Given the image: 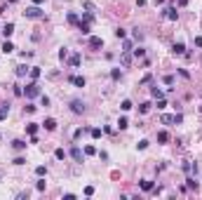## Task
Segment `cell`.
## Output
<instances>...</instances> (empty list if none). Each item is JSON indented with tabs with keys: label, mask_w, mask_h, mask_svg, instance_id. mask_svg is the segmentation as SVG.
Masks as SVG:
<instances>
[{
	"label": "cell",
	"mask_w": 202,
	"mask_h": 200,
	"mask_svg": "<svg viewBox=\"0 0 202 200\" xmlns=\"http://www.w3.org/2000/svg\"><path fill=\"white\" fill-rule=\"evenodd\" d=\"M24 17H26V19H43V17H45V12L40 10L38 5H33V7H26Z\"/></svg>",
	"instance_id": "1"
},
{
	"label": "cell",
	"mask_w": 202,
	"mask_h": 200,
	"mask_svg": "<svg viewBox=\"0 0 202 200\" xmlns=\"http://www.w3.org/2000/svg\"><path fill=\"white\" fill-rule=\"evenodd\" d=\"M24 92H26V97H28V99H33V97H38V94H40V85H38L35 80H33V83H28V85H26V90H24Z\"/></svg>",
	"instance_id": "2"
},
{
	"label": "cell",
	"mask_w": 202,
	"mask_h": 200,
	"mask_svg": "<svg viewBox=\"0 0 202 200\" xmlns=\"http://www.w3.org/2000/svg\"><path fill=\"white\" fill-rule=\"evenodd\" d=\"M71 158H73L75 163H82V158H85V153L80 151V146H73V148H71Z\"/></svg>",
	"instance_id": "3"
},
{
	"label": "cell",
	"mask_w": 202,
	"mask_h": 200,
	"mask_svg": "<svg viewBox=\"0 0 202 200\" xmlns=\"http://www.w3.org/2000/svg\"><path fill=\"white\" fill-rule=\"evenodd\" d=\"M71 111H73V113H85V104L80 99H73L71 101Z\"/></svg>",
	"instance_id": "4"
},
{
	"label": "cell",
	"mask_w": 202,
	"mask_h": 200,
	"mask_svg": "<svg viewBox=\"0 0 202 200\" xmlns=\"http://www.w3.org/2000/svg\"><path fill=\"white\" fill-rule=\"evenodd\" d=\"M90 47L92 50H101V47H103V40H101V38H90Z\"/></svg>",
	"instance_id": "5"
},
{
	"label": "cell",
	"mask_w": 202,
	"mask_h": 200,
	"mask_svg": "<svg viewBox=\"0 0 202 200\" xmlns=\"http://www.w3.org/2000/svg\"><path fill=\"white\" fill-rule=\"evenodd\" d=\"M165 17H167L169 21H176V19H179V12H176L174 7H167V10H165Z\"/></svg>",
	"instance_id": "6"
},
{
	"label": "cell",
	"mask_w": 202,
	"mask_h": 200,
	"mask_svg": "<svg viewBox=\"0 0 202 200\" xmlns=\"http://www.w3.org/2000/svg\"><path fill=\"white\" fill-rule=\"evenodd\" d=\"M12 33H14V24H12V21H7L5 26H2V36H5V38H10Z\"/></svg>",
	"instance_id": "7"
},
{
	"label": "cell",
	"mask_w": 202,
	"mask_h": 200,
	"mask_svg": "<svg viewBox=\"0 0 202 200\" xmlns=\"http://www.w3.org/2000/svg\"><path fill=\"white\" fill-rule=\"evenodd\" d=\"M120 61H122V66H129V64H132V54H129V50H122V57H120Z\"/></svg>",
	"instance_id": "8"
},
{
	"label": "cell",
	"mask_w": 202,
	"mask_h": 200,
	"mask_svg": "<svg viewBox=\"0 0 202 200\" xmlns=\"http://www.w3.org/2000/svg\"><path fill=\"white\" fill-rule=\"evenodd\" d=\"M10 116V104H0V120H5Z\"/></svg>",
	"instance_id": "9"
},
{
	"label": "cell",
	"mask_w": 202,
	"mask_h": 200,
	"mask_svg": "<svg viewBox=\"0 0 202 200\" xmlns=\"http://www.w3.org/2000/svg\"><path fill=\"white\" fill-rule=\"evenodd\" d=\"M26 73H31V69H28L26 64H21V66H16V75H19V78H24Z\"/></svg>",
	"instance_id": "10"
},
{
	"label": "cell",
	"mask_w": 202,
	"mask_h": 200,
	"mask_svg": "<svg viewBox=\"0 0 202 200\" xmlns=\"http://www.w3.org/2000/svg\"><path fill=\"white\" fill-rule=\"evenodd\" d=\"M71 83L78 85V87H85V78L82 75H71Z\"/></svg>",
	"instance_id": "11"
},
{
	"label": "cell",
	"mask_w": 202,
	"mask_h": 200,
	"mask_svg": "<svg viewBox=\"0 0 202 200\" xmlns=\"http://www.w3.org/2000/svg\"><path fill=\"white\" fill-rule=\"evenodd\" d=\"M12 148H16V151H24V148H26V141H24V139H14V141H12Z\"/></svg>",
	"instance_id": "12"
},
{
	"label": "cell",
	"mask_w": 202,
	"mask_h": 200,
	"mask_svg": "<svg viewBox=\"0 0 202 200\" xmlns=\"http://www.w3.org/2000/svg\"><path fill=\"white\" fill-rule=\"evenodd\" d=\"M172 50H174V54H183V52H186V45H183V42H174V47H172Z\"/></svg>",
	"instance_id": "13"
},
{
	"label": "cell",
	"mask_w": 202,
	"mask_h": 200,
	"mask_svg": "<svg viewBox=\"0 0 202 200\" xmlns=\"http://www.w3.org/2000/svg\"><path fill=\"white\" fill-rule=\"evenodd\" d=\"M78 28H80V33H82V36H87V33H90V24H87V21H80Z\"/></svg>",
	"instance_id": "14"
},
{
	"label": "cell",
	"mask_w": 202,
	"mask_h": 200,
	"mask_svg": "<svg viewBox=\"0 0 202 200\" xmlns=\"http://www.w3.org/2000/svg\"><path fill=\"white\" fill-rule=\"evenodd\" d=\"M158 141H160V144H167V141H169V134H167L165 130H162V132H158Z\"/></svg>",
	"instance_id": "15"
},
{
	"label": "cell",
	"mask_w": 202,
	"mask_h": 200,
	"mask_svg": "<svg viewBox=\"0 0 202 200\" xmlns=\"http://www.w3.org/2000/svg\"><path fill=\"white\" fill-rule=\"evenodd\" d=\"M0 50H2V52H5V54H10L12 50H14V45H12L10 40H5V42H2V47H0Z\"/></svg>",
	"instance_id": "16"
},
{
	"label": "cell",
	"mask_w": 202,
	"mask_h": 200,
	"mask_svg": "<svg viewBox=\"0 0 202 200\" xmlns=\"http://www.w3.org/2000/svg\"><path fill=\"white\" fill-rule=\"evenodd\" d=\"M43 125H45V130H54V127H57V120H54V118H47Z\"/></svg>",
	"instance_id": "17"
},
{
	"label": "cell",
	"mask_w": 202,
	"mask_h": 200,
	"mask_svg": "<svg viewBox=\"0 0 202 200\" xmlns=\"http://www.w3.org/2000/svg\"><path fill=\"white\" fill-rule=\"evenodd\" d=\"M68 64L73 66V69H78V66H80V54H73V57L68 59Z\"/></svg>",
	"instance_id": "18"
},
{
	"label": "cell",
	"mask_w": 202,
	"mask_h": 200,
	"mask_svg": "<svg viewBox=\"0 0 202 200\" xmlns=\"http://www.w3.org/2000/svg\"><path fill=\"white\" fill-rule=\"evenodd\" d=\"M150 94H153L155 99H162V97H165V92H162V90H158V87H150Z\"/></svg>",
	"instance_id": "19"
},
{
	"label": "cell",
	"mask_w": 202,
	"mask_h": 200,
	"mask_svg": "<svg viewBox=\"0 0 202 200\" xmlns=\"http://www.w3.org/2000/svg\"><path fill=\"white\" fill-rule=\"evenodd\" d=\"M150 111V101H144V104H139V113H148Z\"/></svg>",
	"instance_id": "20"
},
{
	"label": "cell",
	"mask_w": 202,
	"mask_h": 200,
	"mask_svg": "<svg viewBox=\"0 0 202 200\" xmlns=\"http://www.w3.org/2000/svg\"><path fill=\"white\" fill-rule=\"evenodd\" d=\"M26 132H28V134H35V132H38V122H28V125H26Z\"/></svg>",
	"instance_id": "21"
},
{
	"label": "cell",
	"mask_w": 202,
	"mask_h": 200,
	"mask_svg": "<svg viewBox=\"0 0 202 200\" xmlns=\"http://www.w3.org/2000/svg\"><path fill=\"white\" fill-rule=\"evenodd\" d=\"M35 174H38V177H45V174H47V167H45V165H38V167H35Z\"/></svg>",
	"instance_id": "22"
},
{
	"label": "cell",
	"mask_w": 202,
	"mask_h": 200,
	"mask_svg": "<svg viewBox=\"0 0 202 200\" xmlns=\"http://www.w3.org/2000/svg\"><path fill=\"white\" fill-rule=\"evenodd\" d=\"M141 188H144V191H153V181L144 179V181H141Z\"/></svg>",
	"instance_id": "23"
},
{
	"label": "cell",
	"mask_w": 202,
	"mask_h": 200,
	"mask_svg": "<svg viewBox=\"0 0 202 200\" xmlns=\"http://www.w3.org/2000/svg\"><path fill=\"white\" fill-rule=\"evenodd\" d=\"M54 155H57V160H64V158H66V151H64V148H57V151H54Z\"/></svg>",
	"instance_id": "24"
},
{
	"label": "cell",
	"mask_w": 202,
	"mask_h": 200,
	"mask_svg": "<svg viewBox=\"0 0 202 200\" xmlns=\"http://www.w3.org/2000/svg\"><path fill=\"white\" fill-rule=\"evenodd\" d=\"M117 127H120V130H125V127H129V120H127V118H120V120H117Z\"/></svg>",
	"instance_id": "25"
},
{
	"label": "cell",
	"mask_w": 202,
	"mask_h": 200,
	"mask_svg": "<svg viewBox=\"0 0 202 200\" xmlns=\"http://www.w3.org/2000/svg\"><path fill=\"white\" fill-rule=\"evenodd\" d=\"M120 108H122V111H129V108H132V101H129V99H125L122 104H120Z\"/></svg>",
	"instance_id": "26"
},
{
	"label": "cell",
	"mask_w": 202,
	"mask_h": 200,
	"mask_svg": "<svg viewBox=\"0 0 202 200\" xmlns=\"http://www.w3.org/2000/svg\"><path fill=\"white\" fill-rule=\"evenodd\" d=\"M120 75H122V73H120V69H113L111 71V78L113 80H120Z\"/></svg>",
	"instance_id": "27"
},
{
	"label": "cell",
	"mask_w": 202,
	"mask_h": 200,
	"mask_svg": "<svg viewBox=\"0 0 202 200\" xmlns=\"http://www.w3.org/2000/svg\"><path fill=\"white\" fill-rule=\"evenodd\" d=\"M136 148H139V151H144V148H148V141H146V139H141V141L136 144Z\"/></svg>",
	"instance_id": "28"
},
{
	"label": "cell",
	"mask_w": 202,
	"mask_h": 200,
	"mask_svg": "<svg viewBox=\"0 0 202 200\" xmlns=\"http://www.w3.org/2000/svg\"><path fill=\"white\" fill-rule=\"evenodd\" d=\"M82 21H87V24H92V21H94V14H92V12H87V14L82 17Z\"/></svg>",
	"instance_id": "29"
},
{
	"label": "cell",
	"mask_w": 202,
	"mask_h": 200,
	"mask_svg": "<svg viewBox=\"0 0 202 200\" xmlns=\"http://www.w3.org/2000/svg\"><path fill=\"white\" fill-rule=\"evenodd\" d=\"M68 21H71V24H80V21H78V14H75V12H71V14H68Z\"/></svg>",
	"instance_id": "30"
},
{
	"label": "cell",
	"mask_w": 202,
	"mask_h": 200,
	"mask_svg": "<svg viewBox=\"0 0 202 200\" xmlns=\"http://www.w3.org/2000/svg\"><path fill=\"white\" fill-rule=\"evenodd\" d=\"M31 78H33V80L40 78V69H31Z\"/></svg>",
	"instance_id": "31"
},
{
	"label": "cell",
	"mask_w": 202,
	"mask_h": 200,
	"mask_svg": "<svg viewBox=\"0 0 202 200\" xmlns=\"http://www.w3.org/2000/svg\"><path fill=\"white\" fill-rule=\"evenodd\" d=\"M66 57H68V50H66V47H61V52H59V59H61V61H64Z\"/></svg>",
	"instance_id": "32"
},
{
	"label": "cell",
	"mask_w": 202,
	"mask_h": 200,
	"mask_svg": "<svg viewBox=\"0 0 202 200\" xmlns=\"http://www.w3.org/2000/svg\"><path fill=\"white\" fill-rule=\"evenodd\" d=\"M90 134H92V137H94V139H99V137H101V130H99V127H94V130H92Z\"/></svg>",
	"instance_id": "33"
},
{
	"label": "cell",
	"mask_w": 202,
	"mask_h": 200,
	"mask_svg": "<svg viewBox=\"0 0 202 200\" xmlns=\"http://www.w3.org/2000/svg\"><path fill=\"white\" fill-rule=\"evenodd\" d=\"M144 54H146V52H144V50H141V47H139V50H134V57H136V59H141V57H144Z\"/></svg>",
	"instance_id": "34"
},
{
	"label": "cell",
	"mask_w": 202,
	"mask_h": 200,
	"mask_svg": "<svg viewBox=\"0 0 202 200\" xmlns=\"http://www.w3.org/2000/svg\"><path fill=\"white\" fill-rule=\"evenodd\" d=\"M115 38H125V28H115Z\"/></svg>",
	"instance_id": "35"
},
{
	"label": "cell",
	"mask_w": 202,
	"mask_h": 200,
	"mask_svg": "<svg viewBox=\"0 0 202 200\" xmlns=\"http://www.w3.org/2000/svg\"><path fill=\"white\" fill-rule=\"evenodd\" d=\"M162 122H167V125H169V122H174V116H162Z\"/></svg>",
	"instance_id": "36"
},
{
	"label": "cell",
	"mask_w": 202,
	"mask_h": 200,
	"mask_svg": "<svg viewBox=\"0 0 202 200\" xmlns=\"http://www.w3.org/2000/svg\"><path fill=\"white\" fill-rule=\"evenodd\" d=\"M85 153H87V155H94L96 148H94V146H87V148H85Z\"/></svg>",
	"instance_id": "37"
},
{
	"label": "cell",
	"mask_w": 202,
	"mask_h": 200,
	"mask_svg": "<svg viewBox=\"0 0 202 200\" xmlns=\"http://www.w3.org/2000/svg\"><path fill=\"white\" fill-rule=\"evenodd\" d=\"M188 181V188H197V181L195 179H186Z\"/></svg>",
	"instance_id": "38"
},
{
	"label": "cell",
	"mask_w": 202,
	"mask_h": 200,
	"mask_svg": "<svg viewBox=\"0 0 202 200\" xmlns=\"http://www.w3.org/2000/svg\"><path fill=\"white\" fill-rule=\"evenodd\" d=\"M134 38H136V40H141V38H144V33L139 31V28H134Z\"/></svg>",
	"instance_id": "39"
},
{
	"label": "cell",
	"mask_w": 202,
	"mask_h": 200,
	"mask_svg": "<svg viewBox=\"0 0 202 200\" xmlns=\"http://www.w3.org/2000/svg\"><path fill=\"white\" fill-rule=\"evenodd\" d=\"M14 94H16V97H21V94H24V90L19 87V85H14Z\"/></svg>",
	"instance_id": "40"
},
{
	"label": "cell",
	"mask_w": 202,
	"mask_h": 200,
	"mask_svg": "<svg viewBox=\"0 0 202 200\" xmlns=\"http://www.w3.org/2000/svg\"><path fill=\"white\" fill-rule=\"evenodd\" d=\"M45 186H47L45 181H38V184H35V188H38V191H45Z\"/></svg>",
	"instance_id": "41"
},
{
	"label": "cell",
	"mask_w": 202,
	"mask_h": 200,
	"mask_svg": "<svg viewBox=\"0 0 202 200\" xmlns=\"http://www.w3.org/2000/svg\"><path fill=\"white\" fill-rule=\"evenodd\" d=\"M174 122H176V125H179V122H183V116H181V113H176V116H174Z\"/></svg>",
	"instance_id": "42"
},
{
	"label": "cell",
	"mask_w": 202,
	"mask_h": 200,
	"mask_svg": "<svg viewBox=\"0 0 202 200\" xmlns=\"http://www.w3.org/2000/svg\"><path fill=\"white\" fill-rule=\"evenodd\" d=\"M82 7H85L87 12H94V5H92V2H85V5H82Z\"/></svg>",
	"instance_id": "43"
},
{
	"label": "cell",
	"mask_w": 202,
	"mask_h": 200,
	"mask_svg": "<svg viewBox=\"0 0 202 200\" xmlns=\"http://www.w3.org/2000/svg\"><path fill=\"white\" fill-rule=\"evenodd\" d=\"M162 80H165V85H172V83H174V78H172V75H165Z\"/></svg>",
	"instance_id": "44"
},
{
	"label": "cell",
	"mask_w": 202,
	"mask_h": 200,
	"mask_svg": "<svg viewBox=\"0 0 202 200\" xmlns=\"http://www.w3.org/2000/svg\"><path fill=\"white\" fill-rule=\"evenodd\" d=\"M195 45H197V47H202V38H200V36L195 38Z\"/></svg>",
	"instance_id": "45"
},
{
	"label": "cell",
	"mask_w": 202,
	"mask_h": 200,
	"mask_svg": "<svg viewBox=\"0 0 202 200\" xmlns=\"http://www.w3.org/2000/svg\"><path fill=\"white\" fill-rule=\"evenodd\" d=\"M179 5L183 7V5H188V0H179Z\"/></svg>",
	"instance_id": "46"
},
{
	"label": "cell",
	"mask_w": 202,
	"mask_h": 200,
	"mask_svg": "<svg viewBox=\"0 0 202 200\" xmlns=\"http://www.w3.org/2000/svg\"><path fill=\"white\" fill-rule=\"evenodd\" d=\"M33 2H35V5H43V2H45V0H33Z\"/></svg>",
	"instance_id": "47"
},
{
	"label": "cell",
	"mask_w": 202,
	"mask_h": 200,
	"mask_svg": "<svg viewBox=\"0 0 202 200\" xmlns=\"http://www.w3.org/2000/svg\"><path fill=\"white\" fill-rule=\"evenodd\" d=\"M162 2H165V0H155V5H162Z\"/></svg>",
	"instance_id": "48"
}]
</instances>
